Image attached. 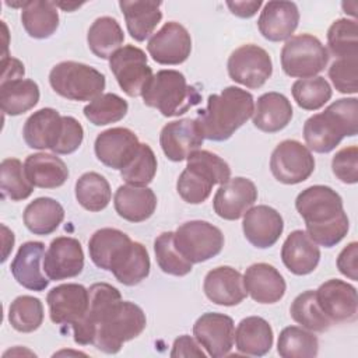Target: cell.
Instances as JSON below:
<instances>
[{"label":"cell","mask_w":358,"mask_h":358,"mask_svg":"<svg viewBox=\"0 0 358 358\" xmlns=\"http://www.w3.org/2000/svg\"><path fill=\"white\" fill-rule=\"evenodd\" d=\"M228 74L235 83L250 90H257L271 77L273 62L260 46L246 43L236 48L228 57Z\"/></svg>","instance_id":"12"},{"label":"cell","mask_w":358,"mask_h":358,"mask_svg":"<svg viewBox=\"0 0 358 358\" xmlns=\"http://www.w3.org/2000/svg\"><path fill=\"white\" fill-rule=\"evenodd\" d=\"M316 299L331 323H348L357 319V288L347 281L337 278L324 281L316 289Z\"/></svg>","instance_id":"16"},{"label":"cell","mask_w":358,"mask_h":358,"mask_svg":"<svg viewBox=\"0 0 358 358\" xmlns=\"http://www.w3.org/2000/svg\"><path fill=\"white\" fill-rule=\"evenodd\" d=\"M1 66H3L1 80L22 78L24 74H25L24 64H22L18 59H14V57H11V56H3Z\"/></svg>","instance_id":"55"},{"label":"cell","mask_w":358,"mask_h":358,"mask_svg":"<svg viewBox=\"0 0 358 358\" xmlns=\"http://www.w3.org/2000/svg\"><path fill=\"white\" fill-rule=\"evenodd\" d=\"M84 268V252L76 238L53 239L43 256V271L50 281L77 277Z\"/></svg>","instance_id":"17"},{"label":"cell","mask_w":358,"mask_h":358,"mask_svg":"<svg viewBox=\"0 0 358 358\" xmlns=\"http://www.w3.org/2000/svg\"><path fill=\"white\" fill-rule=\"evenodd\" d=\"M358 133V99L341 98L323 112L306 119L303 138L309 150L319 154L333 151L344 137Z\"/></svg>","instance_id":"4"},{"label":"cell","mask_w":358,"mask_h":358,"mask_svg":"<svg viewBox=\"0 0 358 358\" xmlns=\"http://www.w3.org/2000/svg\"><path fill=\"white\" fill-rule=\"evenodd\" d=\"M62 130L63 116L53 108H42L25 120L22 136L29 148L53 151Z\"/></svg>","instance_id":"28"},{"label":"cell","mask_w":358,"mask_h":358,"mask_svg":"<svg viewBox=\"0 0 358 358\" xmlns=\"http://www.w3.org/2000/svg\"><path fill=\"white\" fill-rule=\"evenodd\" d=\"M134 242L127 234L116 228H101L88 241V252L92 263L113 275L120 271L130 257Z\"/></svg>","instance_id":"13"},{"label":"cell","mask_w":358,"mask_h":358,"mask_svg":"<svg viewBox=\"0 0 358 358\" xmlns=\"http://www.w3.org/2000/svg\"><path fill=\"white\" fill-rule=\"evenodd\" d=\"M24 169L28 180L41 189L60 187L69 178V168L64 161L48 152L28 155L24 161Z\"/></svg>","instance_id":"31"},{"label":"cell","mask_w":358,"mask_h":358,"mask_svg":"<svg viewBox=\"0 0 358 358\" xmlns=\"http://www.w3.org/2000/svg\"><path fill=\"white\" fill-rule=\"evenodd\" d=\"M291 92L296 105L305 110L323 108L333 95L329 81L320 76L296 80L292 84Z\"/></svg>","instance_id":"42"},{"label":"cell","mask_w":358,"mask_h":358,"mask_svg":"<svg viewBox=\"0 0 358 358\" xmlns=\"http://www.w3.org/2000/svg\"><path fill=\"white\" fill-rule=\"evenodd\" d=\"M171 357H197V358H204L206 354L201 351L200 344L197 340L190 337L189 334H183L178 337L173 341Z\"/></svg>","instance_id":"53"},{"label":"cell","mask_w":358,"mask_h":358,"mask_svg":"<svg viewBox=\"0 0 358 358\" xmlns=\"http://www.w3.org/2000/svg\"><path fill=\"white\" fill-rule=\"evenodd\" d=\"M329 77L341 94L358 92V57L337 59L329 67Z\"/></svg>","instance_id":"49"},{"label":"cell","mask_w":358,"mask_h":358,"mask_svg":"<svg viewBox=\"0 0 358 358\" xmlns=\"http://www.w3.org/2000/svg\"><path fill=\"white\" fill-rule=\"evenodd\" d=\"M83 140L84 129L81 123L73 116H63V130L56 147L53 148V152L59 155L71 154L78 150Z\"/></svg>","instance_id":"51"},{"label":"cell","mask_w":358,"mask_h":358,"mask_svg":"<svg viewBox=\"0 0 358 358\" xmlns=\"http://www.w3.org/2000/svg\"><path fill=\"white\" fill-rule=\"evenodd\" d=\"M281 260L287 270L292 274L306 275L317 267L320 250L306 231L295 229L282 243Z\"/></svg>","instance_id":"27"},{"label":"cell","mask_w":358,"mask_h":358,"mask_svg":"<svg viewBox=\"0 0 358 358\" xmlns=\"http://www.w3.org/2000/svg\"><path fill=\"white\" fill-rule=\"evenodd\" d=\"M255 99L250 92L235 85L213 94L204 109L199 110L196 123L204 138L211 141L228 140L253 115Z\"/></svg>","instance_id":"3"},{"label":"cell","mask_w":358,"mask_h":358,"mask_svg":"<svg viewBox=\"0 0 358 358\" xmlns=\"http://www.w3.org/2000/svg\"><path fill=\"white\" fill-rule=\"evenodd\" d=\"M203 141L196 119L190 117L166 123L159 134V145L165 157L173 162L187 159L192 152L200 150Z\"/></svg>","instance_id":"21"},{"label":"cell","mask_w":358,"mask_h":358,"mask_svg":"<svg viewBox=\"0 0 358 358\" xmlns=\"http://www.w3.org/2000/svg\"><path fill=\"white\" fill-rule=\"evenodd\" d=\"M273 176L284 185L305 182L315 171V158L310 150L296 140H284L270 157Z\"/></svg>","instance_id":"11"},{"label":"cell","mask_w":358,"mask_h":358,"mask_svg":"<svg viewBox=\"0 0 358 358\" xmlns=\"http://www.w3.org/2000/svg\"><path fill=\"white\" fill-rule=\"evenodd\" d=\"M1 172V196L11 201H21L28 199L34 192V185L25 175L24 165L17 158H6L0 165Z\"/></svg>","instance_id":"43"},{"label":"cell","mask_w":358,"mask_h":358,"mask_svg":"<svg viewBox=\"0 0 358 358\" xmlns=\"http://www.w3.org/2000/svg\"><path fill=\"white\" fill-rule=\"evenodd\" d=\"M229 179L231 168L221 157L207 150H197L187 157L176 190L186 203L200 204L210 197L214 185H222Z\"/></svg>","instance_id":"5"},{"label":"cell","mask_w":358,"mask_h":358,"mask_svg":"<svg viewBox=\"0 0 358 358\" xmlns=\"http://www.w3.org/2000/svg\"><path fill=\"white\" fill-rule=\"evenodd\" d=\"M262 1H227L228 8L231 10V13L236 17L241 18H250L253 17L257 10L262 7Z\"/></svg>","instance_id":"54"},{"label":"cell","mask_w":358,"mask_h":358,"mask_svg":"<svg viewBox=\"0 0 358 358\" xmlns=\"http://www.w3.org/2000/svg\"><path fill=\"white\" fill-rule=\"evenodd\" d=\"M127 110L129 105L122 96L113 92H106L84 106V116L95 126H106L122 120Z\"/></svg>","instance_id":"44"},{"label":"cell","mask_w":358,"mask_h":358,"mask_svg":"<svg viewBox=\"0 0 358 358\" xmlns=\"http://www.w3.org/2000/svg\"><path fill=\"white\" fill-rule=\"evenodd\" d=\"M39 95V87L34 80L14 78L0 83V108L10 116L31 110L38 103Z\"/></svg>","instance_id":"34"},{"label":"cell","mask_w":358,"mask_h":358,"mask_svg":"<svg viewBox=\"0 0 358 358\" xmlns=\"http://www.w3.org/2000/svg\"><path fill=\"white\" fill-rule=\"evenodd\" d=\"M46 302L53 323L73 326L87 313L90 292L81 284H60L48 292Z\"/></svg>","instance_id":"18"},{"label":"cell","mask_w":358,"mask_h":358,"mask_svg":"<svg viewBox=\"0 0 358 358\" xmlns=\"http://www.w3.org/2000/svg\"><path fill=\"white\" fill-rule=\"evenodd\" d=\"M203 289L213 303L221 306H235L248 295L243 285V275L229 266H220L210 270L204 277Z\"/></svg>","instance_id":"24"},{"label":"cell","mask_w":358,"mask_h":358,"mask_svg":"<svg viewBox=\"0 0 358 358\" xmlns=\"http://www.w3.org/2000/svg\"><path fill=\"white\" fill-rule=\"evenodd\" d=\"M112 197L109 182L96 172H85L76 182V199L78 204L92 213L108 207Z\"/></svg>","instance_id":"38"},{"label":"cell","mask_w":358,"mask_h":358,"mask_svg":"<svg viewBox=\"0 0 358 358\" xmlns=\"http://www.w3.org/2000/svg\"><path fill=\"white\" fill-rule=\"evenodd\" d=\"M292 105L280 92H266L257 98L253 110V124L264 133H277L292 119Z\"/></svg>","instance_id":"30"},{"label":"cell","mask_w":358,"mask_h":358,"mask_svg":"<svg viewBox=\"0 0 358 358\" xmlns=\"http://www.w3.org/2000/svg\"><path fill=\"white\" fill-rule=\"evenodd\" d=\"M175 232L168 231L159 234L154 241L155 259L159 268L171 275L183 277L189 274L193 268V264L187 262L176 249L173 242Z\"/></svg>","instance_id":"46"},{"label":"cell","mask_w":358,"mask_h":358,"mask_svg":"<svg viewBox=\"0 0 358 358\" xmlns=\"http://www.w3.org/2000/svg\"><path fill=\"white\" fill-rule=\"evenodd\" d=\"M147 50L154 62L165 66H176L187 60L192 52V38L187 29L176 22H165L150 38Z\"/></svg>","instance_id":"14"},{"label":"cell","mask_w":358,"mask_h":358,"mask_svg":"<svg viewBox=\"0 0 358 358\" xmlns=\"http://www.w3.org/2000/svg\"><path fill=\"white\" fill-rule=\"evenodd\" d=\"M150 256L145 246L140 242H134L133 252L130 257L126 260L122 270L115 274V278L123 285H137L143 280H145L150 274Z\"/></svg>","instance_id":"48"},{"label":"cell","mask_w":358,"mask_h":358,"mask_svg":"<svg viewBox=\"0 0 358 358\" xmlns=\"http://www.w3.org/2000/svg\"><path fill=\"white\" fill-rule=\"evenodd\" d=\"M157 166L158 162L152 148L145 143H140L133 159L120 171V176L127 185L147 186L152 182L157 173Z\"/></svg>","instance_id":"47"},{"label":"cell","mask_w":358,"mask_h":358,"mask_svg":"<svg viewBox=\"0 0 358 358\" xmlns=\"http://www.w3.org/2000/svg\"><path fill=\"white\" fill-rule=\"evenodd\" d=\"M299 22V10L294 1H268L257 20V28L270 42L288 41Z\"/></svg>","instance_id":"23"},{"label":"cell","mask_w":358,"mask_h":358,"mask_svg":"<svg viewBox=\"0 0 358 358\" xmlns=\"http://www.w3.org/2000/svg\"><path fill=\"white\" fill-rule=\"evenodd\" d=\"M22 220L29 232L35 235H49L55 232L64 220V208L52 197H38L25 207Z\"/></svg>","instance_id":"35"},{"label":"cell","mask_w":358,"mask_h":358,"mask_svg":"<svg viewBox=\"0 0 358 358\" xmlns=\"http://www.w3.org/2000/svg\"><path fill=\"white\" fill-rule=\"evenodd\" d=\"M109 69L122 91L131 98L140 96L154 76L145 52L134 45L116 50L109 59Z\"/></svg>","instance_id":"10"},{"label":"cell","mask_w":358,"mask_h":358,"mask_svg":"<svg viewBox=\"0 0 358 358\" xmlns=\"http://www.w3.org/2000/svg\"><path fill=\"white\" fill-rule=\"evenodd\" d=\"M274 341L273 329L268 322L260 316H248L242 319L235 330V345L241 354L263 357Z\"/></svg>","instance_id":"33"},{"label":"cell","mask_w":358,"mask_h":358,"mask_svg":"<svg viewBox=\"0 0 358 358\" xmlns=\"http://www.w3.org/2000/svg\"><path fill=\"white\" fill-rule=\"evenodd\" d=\"M282 71L295 78H310L324 70L329 52L313 35L301 34L291 36L281 49Z\"/></svg>","instance_id":"8"},{"label":"cell","mask_w":358,"mask_h":358,"mask_svg":"<svg viewBox=\"0 0 358 358\" xmlns=\"http://www.w3.org/2000/svg\"><path fill=\"white\" fill-rule=\"evenodd\" d=\"M138 147L140 141L134 131L126 127H112L96 136L94 151L103 165L122 171L133 159Z\"/></svg>","instance_id":"19"},{"label":"cell","mask_w":358,"mask_h":358,"mask_svg":"<svg viewBox=\"0 0 358 358\" xmlns=\"http://www.w3.org/2000/svg\"><path fill=\"white\" fill-rule=\"evenodd\" d=\"M295 208L305 221L306 234L316 245L333 248L350 229L343 199L330 186L306 187L296 196Z\"/></svg>","instance_id":"2"},{"label":"cell","mask_w":358,"mask_h":358,"mask_svg":"<svg viewBox=\"0 0 358 358\" xmlns=\"http://www.w3.org/2000/svg\"><path fill=\"white\" fill-rule=\"evenodd\" d=\"M242 229L245 238L259 249L271 248L284 231L281 214L266 204L250 207L243 214Z\"/></svg>","instance_id":"22"},{"label":"cell","mask_w":358,"mask_h":358,"mask_svg":"<svg viewBox=\"0 0 358 358\" xmlns=\"http://www.w3.org/2000/svg\"><path fill=\"white\" fill-rule=\"evenodd\" d=\"M161 1L134 0L119 1V7L124 15L126 27L130 36L137 41H145L162 20Z\"/></svg>","instance_id":"32"},{"label":"cell","mask_w":358,"mask_h":358,"mask_svg":"<svg viewBox=\"0 0 358 358\" xmlns=\"http://www.w3.org/2000/svg\"><path fill=\"white\" fill-rule=\"evenodd\" d=\"M256 200V185L248 178L238 176L220 185L213 199V207L218 217L235 221L243 217Z\"/></svg>","instance_id":"20"},{"label":"cell","mask_w":358,"mask_h":358,"mask_svg":"<svg viewBox=\"0 0 358 358\" xmlns=\"http://www.w3.org/2000/svg\"><path fill=\"white\" fill-rule=\"evenodd\" d=\"M8 322L20 333H32L43 322V305L39 298L31 295L17 296L8 308Z\"/></svg>","instance_id":"41"},{"label":"cell","mask_w":358,"mask_h":358,"mask_svg":"<svg viewBox=\"0 0 358 358\" xmlns=\"http://www.w3.org/2000/svg\"><path fill=\"white\" fill-rule=\"evenodd\" d=\"M141 96L144 105L158 109L165 117L180 116L201 102L200 91L178 70L157 71Z\"/></svg>","instance_id":"6"},{"label":"cell","mask_w":358,"mask_h":358,"mask_svg":"<svg viewBox=\"0 0 358 358\" xmlns=\"http://www.w3.org/2000/svg\"><path fill=\"white\" fill-rule=\"evenodd\" d=\"M291 317L310 331H326L331 322L326 317L316 299V291L308 289L299 294L289 306Z\"/></svg>","instance_id":"40"},{"label":"cell","mask_w":358,"mask_h":358,"mask_svg":"<svg viewBox=\"0 0 358 358\" xmlns=\"http://www.w3.org/2000/svg\"><path fill=\"white\" fill-rule=\"evenodd\" d=\"M124 34L113 17L96 18L87 34V42L90 50L99 59H110V56L119 50L123 45Z\"/></svg>","instance_id":"37"},{"label":"cell","mask_w":358,"mask_h":358,"mask_svg":"<svg viewBox=\"0 0 358 358\" xmlns=\"http://www.w3.org/2000/svg\"><path fill=\"white\" fill-rule=\"evenodd\" d=\"M178 252L192 264L215 257L224 248V235L215 225L193 220L182 224L173 235Z\"/></svg>","instance_id":"9"},{"label":"cell","mask_w":358,"mask_h":358,"mask_svg":"<svg viewBox=\"0 0 358 358\" xmlns=\"http://www.w3.org/2000/svg\"><path fill=\"white\" fill-rule=\"evenodd\" d=\"M338 271L352 281L358 280V243L350 242L337 257Z\"/></svg>","instance_id":"52"},{"label":"cell","mask_w":358,"mask_h":358,"mask_svg":"<svg viewBox=\"0 0 358 358\" xmlns=\"http://www.w3.org/2000/svg\"><path fill=\"white\" fill-rule=\"evenodd\" d=\"M55 4H56V7L59 6L66 11H73L74 8H78V7L83 6V4H77V3H55Z\"/></svg>","instance_id":"56"},{"label":"cell","mask_w":358,"mask_h":358,"mask_svg":"<svg viewBox=\"0 0 358 358\" xmlns=\"http://www.w3.org/2000/svg\"><path fill=\"white\" fill-rule=\"evenodd\" d=\"M327 45L337 59L358 57V24L357 20L338 18L327 31Z\"/></svg>","instance_id":"45"},{"label":"cell","mask_w":358,"mask_h":358,"mask_svg":"<svg viewBox=\"0 0 358 358\" xmlns=\"http://www.w3.org/2000/svg\"><path fill=\"white\" fill-rule=\"evenodd\" d=\"M45 256V245L38 241H29L20 246L15 257L11 262L10 270L14 280L27 289L43 291L49 285L41 270V262Z\"/></svg>","instance_id":"25"},{"label":"cell","mask_w":358,"mask_h":358,"mask_svg":"<svg viewBox=\"0 0 358 358\" xmlns=\"http://www.w3.org/2000/svg\"><path fill=\"white\" fill-rule=\"evenodd\" d=\"M243 285L253 301L259 303L278 302L287 289L281 273L268 263H255L243 274Z\"/></svg>","instance_id":"26"},{"label":"cell","mask_w":358,"mask_h":358,"mask_svg":"<svg viewBox=\"0 0 358 358\" xmlns=\"http://www.w3.org/2000/svg\"><path fill=\"white\" fill-rule=\"evenodd\" d=\"M113 206L123 220L129 222H143L154 214L157 196L147 186L122 185L115 193Z\"/></svg>","instance_id":"29"},{"label":"cell","mask_w":358,"mask_h":358,"mask_svg":"<svg viewBox=\"0 0 358 358\" xmlns=\"http://www.w3.org/2000/svg\"><path fill=\"white\" fill-rule=\"evenodd\" d=\"M49 84L56 94L70 101H92L106 85L105 76L96 69L80 62H60L49 73Z\"/></svg>","instance_id":"7"},{"label":"cell","mask_w":358,"mask_h":358,"mask_svg":"<svg viewBox=\"0 0 358 358\" xmlns=\"http://www.w3.org/2000/svg\"><path fill=\"white\" fill-rule=\"evenodd\" d=\"M277 352L282 358H313L319 352V340L308 329L288 326L278 336Z\"/></svg>","instance_id":"39"},{"label":"cell","mask_w":358,"mask_h":358,"mask_svg":"<svg viewBox=\"0 0 358 358\" xmlns=\"http://www.w3.org/2000/svg\"><path fill=\"white\" fill-rule=\"evenodd\" d=\"M334 176L347 185L358 182V147L350 145L337 151L331 159Z\"/></svg>","instance_id":"50"},{"label":"cell","mask_w":358,"mask_h":358,"mask_svg":"<svg viewBox=\"0 0 358 358\" xmlns=\"http://www.w3.org/2000/svg\"><path fill=\"white\" fill-rule=\"evenodd\" d=\"M21 22L31 38L46 39L52 36L59 27V13L55 1H25Z\"/></svg>","instance_id":"36"},{"label":"cell","mask_w":358,"mask_h":358,"mask_svg":"<svg viewBox=\"0 0 358 358\" xmlns=\"http://www.w3.org/2000/svg\"><path fill=\"white\" fill-rule=\"evenodd\" d=\"M193 336L210 357L221 358L234 347L235 324L228 315L207 312L193 324Z\"/></svg>","instance_id":"15"},{"label":"cell","mask_w":358,"mask_h":358,"mask_svg":"<svg viewBox=\"0 0 358 358\" xmlns=\"http://www.w3.org/2000/svg\"><path fill=\"white\" fill-rule=\"evenodd\" d=\"M88 292L87 313L71 326L77 344H92L102 352L116 354L126 341L143 333L147 326L145 313L134 302L123 301L116 287L95 282Z\"/></svg>","instance_id":"1"}]
</instances>
